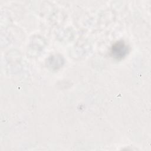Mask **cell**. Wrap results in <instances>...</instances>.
Instances as JSON below:
<instances>
[{
    "instance_id": "obj_1",
    "label": "cell",
    "mask_w": 151,
    "mask_h": 151,
    "mask_svg": "<svg viewBox=\"0 0 151 151\" xmlns=\"http://www.w3.org/2000/svg\"><path fill=\"white\" fill-rule=\"evenodd\" d=\"M129 51L128 45L123 40L118 41L114 43L110 49V54L112 57L120 60L124 58Z\"/></svg>"
}]
</instances>
